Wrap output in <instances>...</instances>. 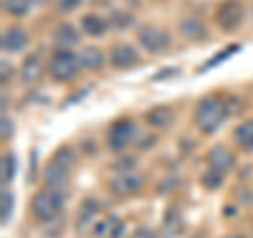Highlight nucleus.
I'll return each mask as SVG.
<instances>
[{"label":"nucleus","mask_w":253,"mask_h":238,"mask_svg":"<svg viewBox=\"0 0 253 238\" xmlns=\"http://www.w3.org/2000/svg\"><path fill=\"white\" fill-rule=\"evenodd\" d=\"M181 232H184V219H181L177 209H167L163 219V236L165 238H177Z\"/></svg>","instance_id":"obj_19"},{"label":"nucleus","mask_w":253,"mask_h":238,"mask_svg":"<svg viewBox=\"0 0 253 238\" xmlns=\"http://www.w3.org/2000/svg\"><path fill=\"white\" fill-rule=\"evenodd\" d=\"M99 202L95 198H84L78 207V215H76V224L81 230H84L86 226H93V219L99 215Z\"/></svg>","instance_id":"obj_17"},{"label":"nucleus","mask_w":253,"mask_h":238,"mask_svg":"<svg viewBox=\"0 0 253 238\" xmlns=\"http://www.w3.org/2000/svg\"><path fill=\"white\" fill-rule=\"evenodd\" d=\"M32 2H34V4H46L49 0H32Z\"/></svg>","instance_id":"obj_36"},{"label":"nucleus","mask_w":253,"mask_h":238,"mask_svg":"<svg viewBox=\"0 0 253 238\" xmlns=\"http://www.w3.org/2000/svg\"><path fill=\"white\" fill-rule=\"evenodd\" d=\"M51 160L57 162V164H61V166H68V169H72V164L76 162V154L72 152V148L61 146V148H57V150L53 152Z\"/></svg>","instance_id":"obj_24"},{"label":"nucleus","mask_w":253,"mask_h":238,"mask_svg":"<svg viewBox=\"0 0 253 238\" xmlns=\"http://www.w3.org/2000/svg\"><path fill=\"white\" fill-rule=\"evenodd\" d=\"M0 219H2V226H6L11 221V215H13V207H15V196L9 192V190H2V196H0Z\"/></svg>","instance_id":"obj_25"},{"label":"nucleus","mask_w":253,"mask_h":238,"mask_svg":"<svg viewBox=\"0 0 253 238\" xmlns=\"http://www.w3.org/2000/svg\"><path fill=\"white\" fill-rule=\"evenodd\" d=\"M53 40L57 44V49H70V46L81 42V34H78L76 26H72V23H61L53 32Z\"/></svg>","instance_id":"obj_15"},{"label":"nucleus","mask_w":253,"mask_h":238,"mask_svg":"<svg viewBox=\"0 0 253 238\" xmlns=\"http://www.w3.org/2000/svg\"><path fill=\"white\" fill-rule=\"evenodd\" d=\"M207 162H209L211 169H215V171H219V173H224V175H226V173H230L236 166V156H234V152L228 146L217 144V146H213L209 150Z\"/></svg>","instance_id":"obj_9"},{"label":"nucleus","mask_w":253,"mask_h":238,"mask_svg":"<svg viewBox=\"0 0 253 238\" xmlns=\"http://www.w3.org/2000/svg\"><path fill=\"white\" fill-rule=\"evenodd\" d=\"M234 144L245 152H253V118L251 120H243L234 126L232 131Z\"/></svg>","instance_id":"obj_16"},{"label":"nucleus","mask_w":253,"mask_h":238,"mask_svg":"<svg viewBox=\"0 0 253 238\" xmlns=\"http://www.w3.org/2000/svg\"><path fill=\"white\" fill-rule=\"evenodd\" d=\"M55 4H57V9L61 13H70L81 6V0H55Z\"/></svg>","instance_id":"obj_32"},{"label":"nucleus","mask_w":253,"mask_h":238,"mask_svg":"<svg viewBox=\"0 0 253 238\" xmlns=\"http://www.w3.org/2000/svg\"><path fill=\"white\" fill-rule=\"evenodd\" d=\"M0 66H2V84H6L11 80V74H13V66L6 59H2V63H0Z\"/></svg>","instance_id":"obj_34"},{"label":"nucleus","mask_w":253,"mask_h":238,"mask_svg":"<svg viewBox=\"0 0 253 238\" xmlns=\"http://www.w3.org/2000/svg\"><path fill=\"white\" fill-rule=\"evenodd\" d=\"M221 184H224V173L211 169V166L201 175V186L205 190H217Z\"/></svg>","instance_id":"obj_23"},{"label":"nucleus","mask_w":253,"mask_h":238,"mask_svg":"<svg viewBox=\"0 0 253 238\" xmlns=\"http://www.w3.org/2000/svg\"><path fill=\"white\" fill-rule=\"evenodd\" d=\"M131 238H156V236H154V232H152V230H150V228L139 226V228L135 230V232L131 234Z\"/></svg>","instance_id":"obj_33"},{"label":"nucleus","mask_w":253,"mask_h":238,"mask_svg":"<svg viewBox=\"0 0 253 238\" xmlns=\"http://www.w3.org/2000/svg\"><path fill=\"white\" fill-rule=\"evenodd\" d=\"M83 63H81V55H76L70 49H57L49 63H46V72L53 78L55 82H70L81 74Z\"/></svg>","instance_id":"obj_3"},{"label":"nucleus","mask_w":253,"mask_h":238,"mask_svg":"<svg viewBox=\"0 0 253 238\" xmlns=\"http://www.w3.org/2000/svg\"><path fill=\"white\" fill-rule=\"evenodd\" d=\"M135 164H137L135 156H121L116 162H112V171H116V173H129V171L135 169Z\"/></svg>","instance_id":"obj_28"},{"label":"nucleus","mask_w":253,"mask_h":238,"mask_svg":"<svg viewBox=\"0 0 253 238\" xmlns=\"http://www.w3.org/2000/svg\"><path fill=\"white\" fill-rule=\"evenodd\" d=\"M15 171H17V160L11 152H4L2 154V162H0V179H2V186H9L13 177H15Z\"/></svg>","instance_id":"obj_21"},{"label":"nucleus","mask_w":253,"mask_h":238,"mask_svg":"<svg viewBox=\"0 0 253 238\" xmlns=\"http://www.w3.org/2000/svg\"><path fill=\"white\" fill-rule=\"evenodd\" d=\"M30 42V36L28 32L19 28V26H11L2 32V36H0V46H2L4 53H19L28 46Z\"/></svg>","instance_id":"obj_13"},{"label":"nucleus","mask_w":253,"mask_h":238,"mask_svg":"<svg viewBox=\"0 0 253 238\" xmlns=\"http://www.w3.org/2000/svg\"><path fill=\"white\" fill-rule=\"evenodd\" d=\"M81 26H83V32L86 36H93V38H101L106 34V30L110 23L101 17V15H95V13H89V15H84L83 21H81Z\"/></svg>","instance_id":"obj_20"},{"label":"nucleus","mask_w":253,"mask_h":238,"mask_svg":"<svg viewBox=\"0 0 253 238\" xmlns=\"http://www.w3.org/2000/svg\"><path fill=\"white\" fill-rule=\"evenodd\" d=\"M221 238H247V236H243V234H226V236H221Z\"/></svg>","instance_id":"obj_35"},{"label":"nucleus","mask_w":253,"mask_h":238,"mask_svg":"<svg viewBox=\"0 0 253 238\" xmlns=\"http://www.w3.org/2000/svg\"><path fill=\"white\" fill-rule=\"evenodd\" d=\"M0 137L2 139H11L13 137V122L11 118L2 114V118H0Z\"/></svg>","instance_id":"obj_31"},{"label":"nucleus","mask_w":253,"mask_h":238,"mask_svg":"<svg viewBox=\"0 0 253 238\" xmlns=\"http://www.w3.org/2000/svg\"><path fill=\"white\" fill-rule=\"evenodd\" d=\"M137 42L144 46V51L158 55V53H165L171 46V34L165 28L141 26L137 30Z\"/></svg>","instance_id":"obj_5"},{"label":"nucleus","mask_w":253,"mask_h":238,"mask_svg":"<svg viewBox=\"0 0 253 238\" xmlns=\"http://www.w3.org/2000/svg\"><path fill=\"white\" fill-rule=\"evenodd\" d=\"M30 211H32V215L38 221H42V224L57 219L63 211V192L44 186L42 190H38V192L32 196Z\"/></svg>","instance_id":"obj_2"},{"label":"nucleus","mask_w":253,"mask_h":238,"mask_svg":"<svg viewBox=\"0 0 253 238\" xmlns=\"http://www.w3.org/2000/svg\"><path fill=\"white\" fill-rule=\"evenodd\" d=\"M239 49H241V44H230V46H226V49H221V51L215 55V57H213V59H209L207 63H205L201 72H207V70H213L215 66H219L221 61H226L228 57H232V55H234L236 51H239Z\"/></svg>","instance_id":"obj_26"},{"label":"nucleus","mask_w":253,"mask_h":238,"mask_svg":"<svg viewBox=\"0 0 253 238\" xmlns=\"http://www.w3.org/2000/svg\"><path fill=\"white\" fill-rule=\"evenodd\" d=\"M42 181L46 188H53V190H59V192H63L70 181V169L68 166H61L57 162L49 160L44 164L42 169Z\"/></svg>","instance_id":"obj_12"},{"label":"nucleus","mask_w":253,"mask_h":238,"mask_svg":"<svg viewBox=\"0 0 253 238\" xmlns=\"http://www.w3.org/2000/svg\"><path fill=\"white\" fill-rule=\"evenodd\" d=\"M141 188H144V177H139L137 173H121L118 177H114L110 181V192L114 196H121V198H126V196H133L141 192Z\"/></svg>","instance_id":"obj_8"},{"label":"nucleus","mask_w":253,"mask_h":238,"mask_svg":"<svg viewBox=\"0 0 253 238\" xmlns=\"http://www.w3.org/2000/svg\"><path fill=\"white\" fill-rule=\"evenodd\" d=\"M108 23H110V28H114V30H126L133 23V15L126 11H114L110 15Z\"/></svg>","instance_id":"obj_27"},{"label":"nucleus","mask_w":253,"mask_h":238,"mask_svg":"<svg viewBox=\"0 0 253 238\" xmlns=\"http://www.w3.org/2000/svg\"><path fill=\"white\" fill-rule=\"evenodd\" d=\"M81 63H83L84 70H89V72H99V70H104L106 55L101 49H97V46H86V49H83V53H81Z\"/></svg>","instance_id":"obj_18"},{"label":"nucleus","mask_w":253,"mask_h":238,"mask_svg":"<svg viewBox=\"0 0 253 238\" xmlns=\"http://www.w3.org/2000/svg\"><path fill=\"white\" fill-rule=\"evenodd\" d=\"M125 236V221L118 217H110V236L108 238H123Z\"/></svg>","instance_id":"obj_30"},{"label":"nucleus","mask_w":253,"mask_h":238,"mask_svg":"<svg viewBox=\"0 0 253 238\" xmlns=\"http://www.w3.org/2000/svg\"><path fill=\"white\" fill-rule=\"evenodd\" d=\"M144 118L152 129L165 131L173 124V120H175V110H173L171 106H154V108L148 110Z\"/></svg>","instance_id":"obj_14"},{"label":"nucleus","mask_w":253,"mask_h":238,"mask_svg":"<svg viewBox=\"0 0 253 238\" xmlns=\"http://www.w3.org/2000/svg\"><path fill=\"white\" fill-rule=\"evenodd\" d=\"M228 114H230L228 101L217 97V95H207L199 101L194 110V124L203 135H211L224 124Z\"/></svg>","instance_id":"obj_1"},{"label":"nucleus","mask_w":253,"mask_h":238,"mask_svg":"<svg viewBox=\"0 0 253 238\" xmlns=\"http://www.w3.org/2000/svg\"><path fill=\"white\" fill-rule=\"evenodd\" d=\"M32 0H2V11L13 17H23L30 11Z\"/></svg>","instance_id":"obj_22"},{"label":"nucleus","mask_w":253,"mask_h":238,"mask_svg":"<svg viewBox=\"0 0 253 238\" xmlns=\"http://www.w3.org/2000/svg\"><path fill=\"white\" fill-rule=\"evenodd\" d=\"M91 232H93L95 238H108L110 236V217L95 221V224L91 226Z\"/></svg>","instance_id":"obj_29"},{"label":"nucleus","mask_w":253,"mask_h":238,"mask_svg":"<svg viewBox=\"0 0 253 238\" xmlns=\"http://www.w3.org/2000/svg\"><path fill=\"white\" fill-rule=\"evenodd\" d=\"M179 34L190 42H205L209 40V28L201 17H194V15H188L179 21Z\"/></svg>","instance_id":"obj_10"},{"label":"nucleus","mask_w":253,"mask_h":238,"mask_svg":"<svg viewBox=\"0 0 253 238\" xmlns=\"http://www.w3.org/2000/svg\"><path fill=\"white\" fill-rule=\"evenodd\" d=\"M245 19V6L241 0H221L215 9V23L219 30L232 32L243 23Z\"/></svg>","instance_id":"obj_6"},{"label":"nucleus","mask_w":253,"mask_h":238,"mask_svg":"<svg viewBox=\"0 0 253 238\" xmlns=\"http://www.w3.org/2000/svg\"><path fill=\"white\" fill-rule=\"evenodd\" d=\"M139 63V51L131 44H116L110 51V66L116 70H129Z\"/></svg>","instance_id":"obj_11"},{"label":"nucleus","mask_w":253,"mask_h":238,"mask_svg":"<svg viewBox=\"0 0 253 238\" xmlns=\"http://www.w3.org/2000/svg\"><path fill=\"white\" fill-rule=\"evenodd\" d=\"M137 139V129L131 118H118L108 129V148L114 154H123Z\"/></svg>","instance_id":"obj_4"},{"label":"nucleus","mask_w":253,"mask_h":238,"mask_svg":"<svg viewBox=\"0 0 253 238\" xmlns=\"http://www.w3.org/2000/svg\"><path fill=\"white\" fill-rule=\"evenodd\" d=\"M44 68H46V66H44V61H42V53H41V51L30 53L28 57L21 61V68H19V80L26 84V86L36 84V82L42 78Z\"/></svg>","instance_id":"obj_7"}]
</instances>
